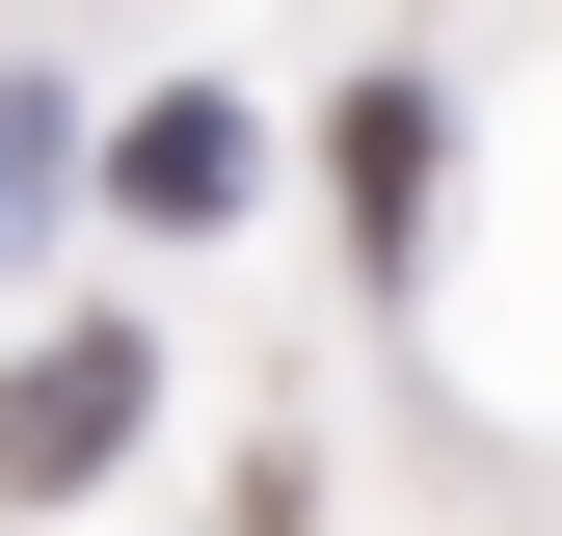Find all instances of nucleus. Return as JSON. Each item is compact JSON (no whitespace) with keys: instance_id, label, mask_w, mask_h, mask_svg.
I'll list each match as a JSON object with an SVG mask.
<instances>
[{"instance_id":"obj_2","label":"nucleus","mask_w":562,"mask_h":536,"mask_svg":"<svg viewBox=\"0 0 562 536\" xmlns=\"http://www.w3.org/2000/svg\"><path fill=\"white\" fill-rule=\"evenodd\" d=\"M81 188H108L134 242H241L268 134H241V81H161V108H108V134H81Z\"/></svg>"},{"instance_id":"obj_1","label":"nucleus","mask_w":562,"mask_h":536,"mask_svg":"<svg viewBox=\"0 0 562 536\" xmlns=\"http://www.w3.org/2000/svg\"><path fill=\"white\" fill-rule=\"evenodd\" d=\"M134 402H161V349L134 322H54V349H0V510H81L134 456Z\"/></svg>"},{"instance_id":"obj_4","label":"nucleus","mask_w":562,"mask_h":536,"mask_svg":"<svg viewBox=\"0 0 562 536\" xmlns=\"http://www.w3.org/2000/svg\"><path fill=\"white\" fill-rule=\"evenodd\" d=\"M54 188H81V108H54L27 54H0V242H54Z\"/></svg>"},{"instance_id":"obj_3","label":"nucleus","mask_w":562,"mask_h":536,"mask_svg":"<svg viewBox=\"0 0 562 536\" xmlns=\"http://www.w3.org/2000/svg\"><path fill=\"white\" fill-rule=\"evenodd\" d=\"M429 161H456V134H429V81H402V54H375V81L322 108V188H348V242H375V268L429 242Z\"/></svg>"}]
</instances>
